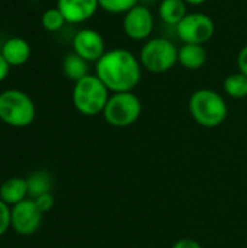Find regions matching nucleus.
<instances>
[{
    "mask_svg": "<svg viewBox=\"0 0 247 248\" xmlns=\"http://www.w3.org/2000/svg\"><path fill=\"white\" fill-rule=\"evenodd\" d=\"M36 118L32 97L19 89H6L0 93V121L12 128H26Z\"/></svg>",
    "mask_w": 247,
    "mask_h": 248,
    "instance_id": "20e7f679",
    "label": "nucleus"
},
{
    "mask_svg": "<svg viewBox=\"0 0 247 248\" xmlns=\"http://www.w3.org/2000/svg\"><path fill=\"white\" fill-rule=\"evenodd\" d=\"M109 96L108 87L99 80V77L96 74H87L74 83L71 102L80 115L96 116L102 115Z\"/></svg>",
    "mask_w": 247,
    "mask_h": 248,
    "instance_id": "7ed1b4c3",
    "label": "nucleus"
},
{
    "mask_svg": "<svg viewBox=\"0 0 247 248\" xmlns=\"http://www.w3.org/2000/svg\"><path fill=\"white\" fill-rule=\"evenodd\" d=\"M33 201H35L36 206L39 208V211H41L42 214L49 212V211L54 208V203H55V199H54V196H52V193H51V192L44 193V195H39V196H38V198H35Z\"/></svg>",
    "mask_w": 247,
    "mask_h": 248,
    "instance_id": "4be33fe9",
    "label": "nucleus"
},
{
    "mask_svg": "<svg viewBox=\"0 0 247 248\" xmlns=\"http://www.w3.org/2000/svg\"><path fill=\"white\" fill-rule=\"evenodd\" d=\"M66 19L63 16V13L58 10V7H49L47 10H44V13L41 15V25L45 31L48 32H57L60 29H63V26L66 25Z\"/></svg>",
    "mask_w": 247,
    "mask_h": 248,
    "instance_id": "6ab92c4d",
    "label": "nucleus"
},
{
    "mask_svg": "<svg viewBox=\"0 0 247 248\" xmlns=\"http://www.w3.org/2000/svg\"><path fill=\"white\" fill-rule=\"evenodd\" d=\"M57 7L70 25H80L95 16L99 9L98 0H57Z\"/></svg>",
    "mask_w": 247,
    "mask_h": 248,
    "instance_id": "9b49d317",
    "label": "nucleus"
},
{
    "mask_svg": "<svg viewBox=\"0 0 247 248\" xmlns=\"http://www.w3.org/2000/svg\"><path fill=\"white\" fill-rule=\"evenodd\" d=\"M237 68L240 73L247 76V45H245L237 55Z\"/></svg>",
    "mask_w": 247,
    "mask_h": 248,
    "instance_id": "5701e85b",
    "label": "nucleus"
},
{
    "mask_svg": "<svg viewBox=\"0 0 247 248\" xmlns=\"http://www.w3.org/2000/svg\"><path fill=\"white\" fill-rule=\"evenodd\" d=\"M122 31L132 41H147L154 31L153 12L146 4H137L130 9L122 19Z\"/></svg>",
    "mask_w": 247,
    "mask_h": 248,
    "instance_id": "6e6552de",
    "label": "nucleus"
},
{
    "mask_svg": "<svg viewBox=\"0 0 247 248\" xmlns=\"http://www.w3.org/2000/svg\"><path fill=\"white\" fill-rule=\"evenodd\" d=\"M61 68L64 76L71 80V81H79L80 78L86 77L89 73V62L86 60H83L82 57H79L76 52H70L63 58L61 62Z\"/></svg>",
    "mask_w": 247,
    "mask_h": 248,
    "instance_id": "dca6fc26",
    "label": "nucleus"
},
{
    "mask_svg": "<svg viewBox=\"0 0 247 248\" xmlns=\"http://www.w3.org/2000/svg\"><path fill=\"white\" fill-rule=\"evenodd\" d=\"M71 46H73V52H76L87 62H95V64L108 51L102 33L92 28H83L77 31L73 36Z\"/></svg>",
    "mask_w": 247,
    "mask_h": 248,
    "instance_id": "9d476101",
    "label": "nucleus"
},
{
    "mask_svg": "<svg viewBox=\"0 0 247 248\" xmlns=\"http://www.w3.org/2000/svg\"><path fill=\"white\" fill-rule=\"evenodd\" d=\"M178 38L183 44H207L215 32L214 20L201 12H189L176 26H175Z\"/></svg>",
    "mask_w": 247,
    "mask_h": 248,
    "instance_id": "0eeeda50",
    "label": "nucleus"
},
{
    "mask_svg": "<svg viewBox=\"0 0 247 248\" xmlns=\"http://www.w3.org/2000/svg\"><path fill=\"white\" fill-rule=\"evenodd\" d=\"M141 73L138 57L124 48L106 51L95 67V74L112 93L132 92L141 81Z\"/></svg>",
    "mask_w": 247,
    "mask_h": 248,
    "instance_id": "f257e3e1",
    "label": "nucleus"
},
{
    "mask_svg": "<svg viewBox=\"0 0 247 248\" xmlns=\"http://www.w3.org/2000/svg\"><path fill=\"white\" fill-rule=\"evenodd\" d=\"M10 65L7 64V61L3 58V55L0 54V83H3L6 78H7V76H9V73H10Z\"/></svg>",
    "mask_w": 247,
    "mask_h": 248,
    "instance_id": "393cba45",
    "label": "nucleus"
},
{
    "mask_svg": "<svg viewBox=\"0 0 247 248\" xmlns=\"http://www.w3.org/2000/svg\"><path fill=\"white\" fill-rule=\"evenodd\" d=\"M207 62V49L204 45L183 44L178 48V64L186 70H199Z\"/></svg>",
    "mask_w": 247,
    "mask_h": 248,
    "instance_id": "4468645a",
    "label": "nucleus"
},
{
    "mask_svg": "<svg viewBox=\"0 0 247 248\" xmlns=\"http://www.w3.org/2000/svg\"><path fill=\"white\" fill-rule=\"evenodd\" d=\"M29 198L28 183L23 177H10L0 186V199L10 208Z\"/></svg>",
    "mask_w": 247,
    "mask_h": 248,
    "instance_id": "ddd939ff",
    "label": "nucleus"
},
{
    "mask_svg": "<svg viewBox=\"0 0 247 248\" xmlns=\"http://www.w3.org/2000/svg\"><path fill=\"white\" fill-rule=\"evenodd\" d=\"M208 0H185V3L188 6H202L204 3H207Z\"/></svg>",
    "mask_w": 247,
    "mask_h": 248,
    "instance_id": "a878e982",
    "label": "nucleus"
},
{
    "mask_svg": "<svg viewBox=\"0 0 247 248\" xmlns=\"http://www.w3.org/2000/svg\"><path fill=\"white\" fill-rule=\"evenodd\" d=\"M188 109L192 119L204 128H217L229 116L226 99L213 89L195 90L189 97Z\"/></svg>",
    "mask_w": 247,
    "mask_h": 248,
    "instance_id": "f03ea898",
    "label": "nucleus"
},
{
    "mask_svg": "<svg viewBox=\"0 0 247 248\" xmlns=\"http://www.w3.org/2000/svg\"><path fill=\"white\" fill-rule=\"evenodd\" d=\"M223 89L231 99H245L247 97V76L240 71L229 74L223 81Z\"/></svg>",
    "mask_w": 247,
    "mask_h": 248,
    "instance_id": "a211bd4d",
    "label": "nucleus"
},
{
    "mask_svg": "<svg viewBox=\"0 0 247 248\" xmlns=\"http://www.w3.org/2000/svg\"><path fill=\"white\" fill-rule=\"evenodd\" d=\"M10 217H12V208L0 199V237H3L12 228Z\"/></svg>",
    "mask_w": 247,
    "mask_h": 248,
    "instance_id": "412c9836",
    "label": "nucleus"
},
{
    "mask_svg": "<svg viewBox=\"0 0 247 248\" xmlns=\"http://www.w3.org/2000/svg\"><path fill=\"white\" fill-rule=\"evenodd\" d=\"M31 45L25 38L12 36L6 39L0 48V54L10 67H22L31 58Z\"/></svg>",
    "mask_w": 247,
    "mask_h": 248,
    "instance_id": "f8f14e48",
    "label": "nucleus"
},
{
    "mask_svg": "<svg viewBox=\"0 0 247 248\" xmlns=\"http://www.w3.org/2000/svg\"><path fill=\"white\" fill-rule=\"evenodd\" d=\"M26 183H28L29 198L35 199L39 195L51 192L54 180H52V176L49 173H47L44 170H38V171H33L32 174H29L26 177Z\"/></svg>",
    "mask_w": 247,
    "mask_h": 248,
    "instance_id": "f3484780",
    "label": "nucleus"
},
{
    "mask_svg": "<svg viewBox=\"0 0 247 248\" xmlns=\"http://www.w3.org/2000/svg\"><path fill=\"white\" fill-rule=\"evenodd\" d=\"M157 12L160 20L173 28L189 13L185 0H162L159 3Z\"/></svg>",
    "mask_w": 247,
    "mask_h": 248,
    "instance_id": "2eb2a0df",
    "label": "nucleus"
},
{
    "mask_svg": "<svg viewBox=\"0 0 247 248\" xmlns=\"http://www.w3.org/2000/svg\"><path fill=\"white\" fill-rule=\"evenodd\" d=\"M143 113V103L132 92L112 93L102 112L106 124L115 128H127L135 124Z\"/></svg>",
    "mask_w": 247,
    "mask_h": 248,
    "instance_id": "423d86ee",
    "label": "nucleus"
},
{
    "mask_svg": "<svg viewBox=\"0 0 247 248\" xmlns=\"http://www.w3.org/2000/svg\"><path fill=\"white\" fill-rule=\"evenodd\" d=\"M99 9L112 15H125L130 9L138 4V0H98Z\"/></svg>",
    "mask_w": 247,
    "mask_h": 248,
    "instance_id": "aec40b11",
    "label": "nucleus"
},
{
    "mask_svg": "<svg viewBox=\"0 0 247 248\" xmlns=\"http://www.w3.org/2000/svg\"><path fill=\"white\" fill-rule=\"evenodd\" d=\"M138 60L141 67L153 74H163L170 71L178 64L176 45L163 36H154L144 41Z\"/></svg>",
    "mask_w": 247,
    "mask_h": 248,
    "instance_id": "39448f33",
    "label": "nucleus"
},
{
    "mask_svg": "<svg viewBox=\"0 0 247 248\" xmlns=\"http://www.w3.org/2000/svg\"><path fill=\"white\" fill-rule=\"evenodd\" d=\"M42 218L44 214L31 198L12 206V230L22 237H29L35 234L42 224Z\"/></svg>",
    "mask_w": 247,
    "mask_h": 248,
    "instance_id": "1a4fd4ad",
    "label": "nucleus"
},
{
    "mask_svg": "<svg viewBox=\"0 0 247 248\" xmlns=\"http://www.w3.org/2000/svg\"><path fill=\"white\" fill-rule=\"evenodd\" d=\"M172 248H204L198 241L192 240V238H181L178 240Z\"/></svg>",
    "mask_w": 247,
    "mask_h": 248,
    "instance_id": "b1692460",
    "label": "nucleus"
}]
</instances>
